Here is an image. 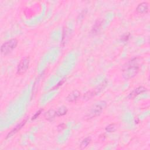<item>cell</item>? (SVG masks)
Segmentation results:
<instances>
[{"mask_svg": "<svg viewBox=\"0 0 150 150\" xmlns=\"http://www.w3.org/2000/svg\"><path fill=\"white\" fill-rule=\"evenodd\" d=\"M80 92L79 91H78L77 90H73V91H71L67 96L66 100L67 101H69L70 103L74 102L77 100H78V98L80 97Z\"/></svg>", "mask_w": 150, "mask_h": 150, "instance_id": "5", "label": "cell"}, {"mask_svg": "<svg viewBox=\"0 0 150 150\" xmlns=\"http://www.w3.org/2000/svg\"><path fill=\"white\" fill-rule=\"evenodd\" d=\"M148 4L147 2H144L138 4L136 8V11L138 13L144 14L148 12Z\"/></svg>", "mask_w": 150, "mask_h": 150, "instance_id": "8", "label": "cell"}, {"mask_svg": "<svg viewBox=\"0 0 150 150\" xmlns=\"http://www.w3.org/2000/svg\"><path fill=\"white\" fill-rule=\"evenodd\" d=\"M26 121H27V120H26V119H25V120H23L22 121H21L19 124H18L12 130H11V131H10V132L8 133V134L7 135V136H6V139H7V138H8L12 137L13 135H14V134H16L18 131H19L25 125V124H26Z\"/></svg>", "mask_w": 150, "mask_h": 150, "instance_id": "7", "label": "cell"}, {"mask_svg": "<svg viewBox=\"0 0 150 150\" xmlns=\"http://www.w3.org/2000/svg\"><path fill=\"white\" fill-rule=\"evenodd\" d=\"M116 128H115V125L114 124H111L110 125H108L106 128H105V130L106 131L108 132H114Z\"/></svg>", "mask_w": 150, "mask_h": 150, "instance_id": "13", "label": "cell"}, {"mask_svg": "<svg viewBox=\"0 0 150 150\" xmlns=\"http://www.w3.org/2000/svg\"><path fill=\"white\" fill-rule=\"evenodd\" d=\"M18 40L16 39H11L4 43L1 47V52L4 55L11 53L17 46Z\"/></svg>", "mask_w": 150, "mask_h": 150, "instance_id": "3", "label": "cell"}, {"mask_svg": "<svg viewBox=\"0 0 150 150\" xmlns=\"http://www.w3.org/2000/svg\"><path fill=\"white\" fill-rule=\"evenodd\" d=\"M146 88H145L144 86H139L137 88H136L135 89H134L128 96V98H134L135 97H137V96L139 95L140 94L144 93L145 91H146Z\"/></svg>", "mask_w": 150, "mask_h": 150, "instance_id": "6", "label": "cell"}, {"mask_svg": "<svg viewBox=\"0 0 150 150\" xmlns=\"http://www.w3.org/2000/svg\"><path fill=\"white\" fill-rule=\"evenodd\" d=\"M67 112V108L65 106H62L59 107L56 111V115L58 117L63 116Z\"/></svg>", "mask_w": 150, "mask_h": 150, "instance_id": "10", "label": "cell"}, {"mask_svg": "<svg viewBox=\"0 0 150 150\" xmlns=\"http://www.w3.org/2000/svg\"><path fill=\"white\" fill-rule=\"evenodd\" d=\"M129 36V33H128V34H125L124 36H122V39L123 40H124V41H126V40H127L128 39Z\"/></svg>", "mask_w": 150, "mask_h": 150, "instance_id": "16", "label": "cell"}, {"mask_svg": "<svg viewBox=\"0 0 150 150\" xmlns=\"http://www.w3.org/2000/svg\"><path fill=\"white\" fill-rule=\"evenodd\" d=\"M95 93H96L95 91H89L87 92V93L83 96V100L87 101V100H88L91 99V98L94 96Z\"/></svg>", "mask_w": 150, "mask_h": 150, "instance_id": "12", "label": "cell"}, {"mask_svg": "<svg viewBox=\"0 0 150 150\" xmlns=\"http://www.w3.org/2000/svg\"><path fill=\"white\" fill-rule=\"evenodd\" d=\"M43 111V110L42 109H40V110H39L38 111H37L36 113H35V114L33 116V117L32 118V120H35L36 118H37L39 116V115L41 114V112Z\"/></svg>", "mask_w": 150, "mask_h": 150, "instance_id": "14", "label": "cell"}, {"mask_svg": "<svg viewBox=\"0 0 150 150\" xmlns=\"http://www.w3.org/2000/svg\"><path fill=\"white\" fill-rule=\"evenodd\" d=\"M30 64V57L29 56L25 57L19 62L18 65L16 73L19 75H22L25 73L29 68Z\"/></svg>", "mask_w": 150, "mask_h": 150, "instance_id": "4", "label": "cell"}, {"mask_svg": "<svg viewBox=\"0 0 150 150\" xmlns=\"http://www.w3.org/2000/svg\"><path fill=\"white\" fill-rule=\"evenodd\" d=\"M66 124H60V125H59L57 126V129H58V131H60L64 129V128H66Z\"/></svg>", "mask_w": 150, "mask_h": 150, "instance_id": "15", "label": "cell"}, {"mask_svg": "<svg viewBox=\"0 0 150 150\" xmlns=\"http://www.w3.org/2000/svg\"><path fill=\"white\" fill-rule=\"evenodd\" d=\"M141 59L137 57L129 61L123 69V77L126 79L134 77L140 69Z\"/></svg>", "mask_w": 150, "mask_h": 150, "instance_id": "1", "label": "cell"}, {"mask_svg": "<svg viewBox=\"0 0 150 150\" xmlns=\"http://www.w3.org/2000/svg\"><path fill=\"white\" fill-rule=\"evenodd\" d=\"M91 142V138L90 137H87L86 138H84L80 143V146L81 149H84L85 148H86L88 144L90 143Z\"/></svg>", "mask_w": 150, "mask_h": 150, "instance_id": "11", "label": "cell"}, {"mask_svg": "<svg viewBox=\"0 0 150 150\" xmlns=\"http://www.w3.org/2000/svg\"><path fill=\"white\" fill-rule=\"evenodd\" d=\"M56 116H57L56 111L54 110L53 109H50L45 114V119L48 121H51L53 120L56 117Z\"/></svg>", "mask_w": 150, "mask_h": 150, "instance_id": "9", "label": "cell"}, {"mask_svg": "<svg viewBox=\"0 0 150 150\" xmlns=\"http://www.w3.org/2000/svg\"><path fill=\"white\" fill-rule=\"evenodd\" d=\"M107 104L104 101H99L96 103L91 108L86 117L87 119H91L100 115L103 110L106 107Z\"/></svg>", "mask_w": 150, "mask_h": 150, "instance_id": "2", "label": "cell"}]
</instances>
